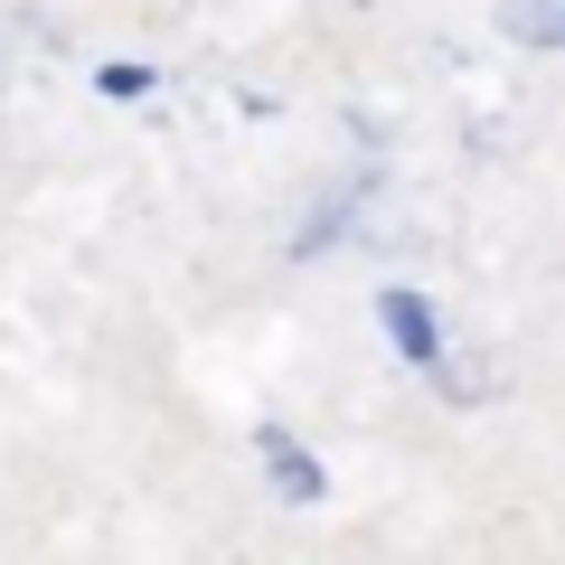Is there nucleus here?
<instances>
[{"label":"nucleus","instance_id":"f257e3e1","mask_svg":"<svg viewBox=\"0 0 565 565\" xmlns=\"http://www.w3.org/2000/svg\"><path fill=\"white\" fill-rule=\"evenodd\" d=\"M500 29L519 47H565V0H500Z\"/></svg>","mask_w":565,"mask_h":565},{"label":"nucleus","instance_id":"f03ea898","mask_svg":"<svg viewBox=\"0 0 565 565\" xmlns=\"http://www.w3.org/2000/svg\"><path fill=\"white\" fill-rule=\"evenodd\" d=\"M377 321H386V340H396L415 367H434V321H424V302H415V292H386V302H377Z\"/></svg>","mask_w":565,"mask_h":565},{"label":"nucleus","instance_id":"7ed1b4c3","mask_svg":"<svg viewBox=\"0 0 565 565\" xmlns=\"http://www.w3.org/2000/svg\"><path fill=\"white\" fill-rule=\"evenodd\" d=\"M264 471H274V490L282 500H321V471L292 452V434H264Z\"/></svg>","mask_w":565,"mask_h":565}]
</instances>
